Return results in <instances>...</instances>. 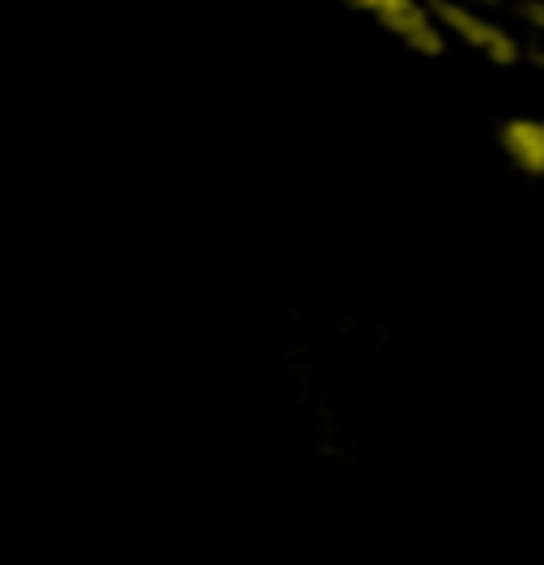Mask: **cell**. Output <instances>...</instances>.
<instances>
[{"instance_id":"6da1fadb","label":"cell","mask_w":544,"mask_h":565,"mask_svg":"<svg viewBox=\"0 0 544 565\" xmlns=\"http://www.w3.org/2000/svg\"><path fill=\"white\" fill-rule=\"evenodd\" d=\"M447 39H456L459 47H468L472 56H481L493 68H515L527 60V47L506 22L493 18L489 4H463V0H434Z\"/></svg>"},{"instance_id":"7a4b0ae2","label":"cell","mask_w":544,"mask_h":565,"mask_svg":"<svg viewBox=\"0 0 544 565\" xmlns=\"http://www.w3.org/2000/svg\"><path fill=\"white\" fill-rule=\"evenodd\" d=\"M344 9L353 13H366L378 22L383 34H392L401 47H408L413 56L438 60L447 52V30H442V18L434 9V0H341Z\"/></svg>"},{"instance_id":"3957f363","label":"cell","mask_w":544,"mask_h":565,"mask_svg":"<svg viewBox=\"0 0 544 565\" xmlns=\"http://www.w3.org/2000/svg\"><path fill=\"white\" fill-rule=\"evenodd\" d=\"M498 149L523 179H544V115H506L498 124Z\"/></svg>"},{"instance_id":"277c9868","label":"cell","mask_w":544,"mask_h":565,"mask_svg":"<svg viewBox=\"0 0 544 565\" xmlns=\"http://www.w3.org/2000/svg\"><path fill=\"white\" fill-rule=\"evenodd\" d=\"M519 22L532 34V43H544V0H523L519 4Z\"/></svg>"},{"instance_id":"8992f818","label":"cell","mask_w":544,"mask_h":565,"mask_svg":"<svg viewBox=\"0 0 544 565\" xmlns=\"http://www.w3.org/2000/svg\"><path fill=\"white\" fill-rule=\"evenodd\" d=\"M463 4H489V9H493V4H498V0H463Z\"/></svg>"},{"instance_id":"5b68a950","label":"cell","mask_w":544,"mask_h":565,"mask_svg":"<svg viewBox=\"0 0 544 565\" xmlns=\"http://www.w3.org/2000/svg\"><path fill=\"white\" fill-rule=\"evenodd\" d=\"M527 64H532L536 73H544V43H532V47H527Z\"/></svg>"}]
</instances>
